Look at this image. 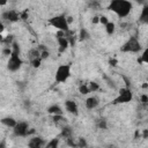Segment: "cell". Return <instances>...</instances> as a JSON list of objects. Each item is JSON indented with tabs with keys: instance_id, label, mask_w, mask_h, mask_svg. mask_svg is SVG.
Returning <instances> with one entry per match:
<instances>
[{
	"instance_id": "6da1fadb",
	"label": "cell",
	"mask_w": 148,
	"mask_h": 148,
	"mask_svg": "<svg viewBox=\"0 0 148 148\" xmlns=\"http://www.w3.org/2000/svg\"><path fill=\"white\" fill-rule=\"evenodd\" d=\"M108 9L114 13L119 18H124L131 14L133 9V3L128 0H112L109 3Z\"/></svg>"
},
{
	"instance_id": "7a4b0ae2",
	"label": "cell",
	"mask_w": 148,
	"mask_h": 148,
	"mask_svg": "<svg viewBox=\"0 0 148 148\" xmlns=\"http://www.w3.org/2000/svg\"><path fill=\"white\" fill-rule=\"evenodd\" d=\"M12 49H13V52H12L10 57L8 58V60H7V69L12 73H15V72L21 69V67L23 65V60L20 56L21 51H20V45H18L17 42L13 43Z\"/></svg>"
},
{
	"instance_id": "3957f363",
	"label": "cell",
	"mask_w": 148,
	"mask_h": 148,
	"mask_svg": "<svg viewBox=\"0 0 148 148\" xmlns=\"http://www.w3.org/2000/svg\"><path fill=\"white\" fill-rule=\"evenodd\" d=\"M49 24L51 27H53L54 29H57L59 32H69V23H68V20H67V16L65 14H59V15H56V16H52L49 18Z\"/></svg>"
},
{
	"instance_id": "277c9868",
	"label": "cell",
	"mask_w": 148,
	"mask_h": 148,
	"mask_svg": "<svg viewBox=\"0 0 148 148\" xmlns=\"http://www.w3.org/2000/svg\"><path fill=\"white\" fill-rule=\"evenodd\" d=\"M140 51H142V45L136 36H131L120 46V52L123 53H139Z\"/></svg>"
},
{
	"instance_id": "5b68a950",
	"label": "cell",
	"mask_w": 148,
	"mask_h": 148,
	"mask_svg": "<svg viewBox=\"0 0 148 148\" xmlns=\"http://www.w3.org/2000/svg\"><path fill=\"white\" fill-rule=\"evenodd\" d=\"M71 74H72L71 64H60L54 72V81L58 84L65 83L71 77Z\"/></svg>"
},
{
	"instance_id": "8992f818",
	"label": "cell",
	"mask_w": 148,
	"mask_h": 148,
	"mask_svg": "<svg viewBox=\"0 0 148 148\" xmlns=\"http://www.w3.org/2000/svg\"><path fill=\"white\" fill-rule=\"evenodd\" d=\"M133 99V92L130 87H123L119 89V92L117 97L113 99V104H126L132 102Z\"/></svg>"
},
{
	"instance_id": "52a82bcc",
	"label": "cell",
	"mask_w": 148,
	"mask_h": 148,
	"mask_svg": "<svg viewBox=\"0 0 148 148\" xmlns=\"http://www.w3.org/2000/svg\"><path fill=\"white\" fill-rule=\"evenodd\" d=\"M29 124L28 121L25 120H20L17 121L16 126L13 128V134L17 138H25L30 134V131H29Z\"/></svg>"
},
{
	"instance_id": "ba28073f",
	"label": "cell",
	"mask_w": 148,
	"mask_h": 148,
	"mask_svg": "<svg viewBox=\"0 0 148 148\" xmlns=\"http://www.w3.org/2000/svg\"><path fill=\"white\" fill-rule=\"evenodd\" d=\"M1 18L8 23H15L20 20V14L15 9H7L1 13Z\"/></svg>"
},
{
	"instance_id": "9c48e42d",
	"label": "cell",
	"mask_w": 148,
	"mask_h": 148,
	"mask_svg": "<svg viewBox=\"0 0 148 148\" xmlns=\"http://www.w3.org/2000/svg\"><path fill=\"white\" fill-rule=\"evenodd\" d=\"M64 105H65L66 112H68V113H71L73 116H77L79 114V105L74 99H66Z\"/></svg>"
},
{
	"instance_id": "30bf717a",
	"label": "cell",
	"mask_w": 148,
	"mask_h": 148,
	"mask_svg": "<svg viewBox=\"0 0 148 148\" xmlns=\"http://www.w3.org/2000/svg\"><path fill=\"white\" fill-rule=\"evenodd\" d=\"M46 141L42 136H34L28 141V148H44Z\"/></svg>"
},
{
	"instance_id": "8fae6325",
	"label": "cell",
	"mask_w": 148,
	"mask_h": 148,
	"mask_svg": "<svg viewBox=\"0 0 148 148\" xmlns=\"http://www.w3.org/2000/svg\"><path fill=\"white\" fill-rule=\"evenodd\" d=\"M84 105H86V108H87L88 110H95V109H97L98 105H99V98H98L97 96H94V95H92V96H89V97L86 98Z\"/></svg>"
},
{
	"instance_id": "7c38bea8",
	"label": "cell",
	"mask_w": 148,
	"mask_h": 148,
	"mask_svg": "<svg viewBox=\"0 0 148 148\" xmlns=\"http://www.w3.org/2000/svg\"><path fill=\"white\" fill-rule=\"evenodd\" d=\"M138 20H139V22H140L141 24L148 25V3H145V5L142 6Z\"/></svg>"
},
{
	"instance_id": "4fadbf2b",
	"label": "cell",
	"mask_w": 148,
	"mask_h": 148,
	"mask_svg": "<svg viewBox=\"0 0 148 148\" xmlns=\"http://www.w3.org/2000/svg\"><path fill=\"white\" fill-rule=\"evenodd\" d=\"M46 112L51 116H64V110L60 105L58 104H51L47 109H46Z\"/></svg>"
},
{
	"instance_id": "5bb4252c",
	"label": "cell",
	"mask_w": 148,
	"mask_h": 148,
	"mask_svg": "<svg viewBox=\"0 0 148 148\" xmlns=\"http://www.w3.org/2000/svg\"><path fill=\"white\" fill-rule=\"evenodd\" d=\"M38 59H42L40 57V50L38 47H34V49H30L28 51V60L29 62H34L35 60H38Z\"/></svg>"
},
{
	"instance_id": "9a60e30c",
	"label": "cell",
	"mask_w": 148,
	"mask_h": 148,
	"mask_svg": "<svg viewBox=\"0 0 148 148\" xmlns=\"http://www.w3.org/2000/svg\"><path fill=\"white\" fill-rule=\"evenodd\" d=\"M58 40V45H59V51L64 52L68 46H69V42H68V37H66V35L64 36H58L57 37Z\"/></svg>"
},
{
	"instance_id": "2e32d148",
	"label": "cell",
	"mask_w": 148,
	"mask_h": 148,
	"mask_svg": "<svg viewBox=\"0 0 148 148\" xmlns=\"http://www.w3.org/2000/svg\"><path fill=\"white\" fill-rule=\"evenodd\" d=\"M1 123H2V125L7 126V127H9V128H14V127L16 126V124H17V120H16L15 118L10 117V116H7V117L1 118Z\"/></svg>"
},
{
	"instance_id": "e0dca14e",
	"label": "cell",
	"mask_w": 148,
	"mask_h": 148,
	"mask_svg": "<svg viewBox=\"0 0 148 148\" xmlns=\"http://www.w3.org/2000/svg\"><path fill=\"white\" fill-rule=\"evenodd\" d=\"M53 123H54L56 126H58L60 130H61L62 127H65V126L68 125L67 119H66L64 116H54V117H53Z\"/></svg>"
},
{
	"instance_id": "ac0fdd59",
	"label": "cell",
	"mask_w": 148,
	"mask_h": 148,
	"mask_svg": "<svg viewBox=\"0 0 148 148\" xmlns=\"http://www.w3.org/2000/svg\"><path fill=\"white\" fill-rule=\"evenodd\" d=\"M72 133H73V131H72V128H71V126L69 125H67V126H65V127H62L61 128V133H60V135L62 136V138H65V139H71L72 138Z\"/></svg>"
},
{
	"instance_id": "d6986e66",
	"label": "cell",
	"mask_w": 148,
	"mask_h": 148,
	"mask_svg": "<svg viewBox=\"0 0 148 148\" xmlns=\"http://www.w3.org/2000/svg\"><path fill=\"white\" fill-rule=\"evenodd\" d=\"M59 143H60V140L58 138H53L49 142H46L44 148H59Z\"/></svg>"
},
{
	"instance_id": "ffe728a7",
	"label": "cell",
	"mask_w": 148,
	"mask_h": 148,
	"mask_svg": "<svg viewBox=\"0 0 148 148\" xmlns=\"http://www.w3.org/2000/svg\"><path fill=\"white\" fill-rule=\"evenodd\" d=\"M114 31H116V24H114L112 21H110V22L105 25V32H106L109 36H111V35L114 34Z\"/></svg>"
},
{
	"instance_id": "44dd1931",
	"label": "cell",
	"mask_w": 148,
	"mask_h": 148,
	"mask_svg": "<svg viewBox=\"0 0 148 148\" xmlns=\"http://www.w3.org/2000/svg\"><path fill=\"white\" fill-rule=\"evenodd\" d=\"M79 38H80V40H88V39L90 38V34L88 32L87 29L82 28V29H80V31H79Z\"/></svg>"
},
{
	"instance_id": "7402d4cb",
	"label": "cell",
	"mask_w": 148,
	"mask_h": 148,
	"mask_svg": "<svg viewBox=\"0 0 148 148\" xmlns=\"http://www.w3.org/2000/svg\"><path fill=\"white\" fill-rule=\"evenodd\" d=\"M139 62H142V64H147L148 65V46L142 51V54L140 56Z\"/></svg>"
},
{
	"instance_id": "603a6c76",
	"label": "cell",
	"mask_w": 148,
	"mask_h": 148,
	"mask_svg": "<svg viewBox=\"0 0 148 148\" xmlns=\"http://www.w3.org/2000/svg\"><path fill=\"white\" fill-rule=\"evenodd\" d=\"M79 92H80L81 95H88V94L91 92V91H90L88 84H81V86L79 87Z\"/></svg>"
},
{
	"instance_id": "cb8c5ba5",
	"label": "cell",
	"mask_w": 148,
	"mask_h": 148,
	"mask_svg": "<svg viewBox=\"0 0 148 148\" xmlns=\"http://www.w3.org/2000/svg\"><path fill=\"white\" fill-rule=\"evenodd\" d=\"M89 89H90V91L91 92H95V91H97L98 89H99V86H98V83L97 82H94V81H91V82H89Z\"/></svg>"
},
{
	"instance_id": "d4e9b609",
	"label": "cell",
	"mask_w": 148,
	"mask_h": 148,
	"mask_svg": "<svg viewBox=\"0 0 148 148\" xmlns=\"http://www.w3.org/2000/svg\"><path fill=\"white\" fill-rule=\"evenodd\" d=\"M97 126L99 130H106L108 128V121L105 119H99L97 123Z\"/></svg>"
},
{
	"instance_id": "484cf974",
	"label": "cell",
	"mask_w": 148,
	"mask_h": 148,
	"mask_svg": "<svg viewBox=\"0 0 148 148\" xmlns=\"http://www.w3.org/2000/svg\"><path fill=\"white\" fill-rule=\"evenodd\" d=\"M39 50H40V49H39ZM40 57H42V59L44 60V59H46V58L50 57V52H49L46 49H43V50H40Z\"/></svg>"
},
{
	"instance_id": "4316f807",
	"label": "cell",
	"mask_w": 148,
	"mask_h": 148,
	"mask_svg": "<svg viewBox=\"0 0 148 148\" xmlns=\"http://www.w3.org/2000/svg\"><path fill=\"white\" fill-rule=\"evenodd\" d=\"M109 22H110V21H109V18H108L105 15H102V16H99V23H101V24H103L104 27H105V25H106Z\"/></svg>"
},
{
	"instance_id": "83f0119b",
	"label": "cell",
	"mask_w": 148,
	"mask_h": 148,
	"mask_svg": "<svg viewBox=\"0 0 148 148\" xmlns=\"http://www.w3.org/2000/svg\"><path fill=\"white\" fill-rule=\"evenodd\" d=\"M79 146H80V148H83V147H86V146H87V142H86V140L81 138V139L79 140Z\"/></svg>"
},
{
	"instance_id": "f1b7e54d",
	"label": "cell",
	"mask_w": 148,
	"mask_h": 148,
	"mask_svg": "<svg viewBox=\"0 0 148 148\" xmlns=\"http://www.w3.org/2000/svg\"><path fill=\"white\" fill-rule=\"evenodd\" d=\"M91 21H92V23H99V17L98 16H94Z\"/></svg>"
},
{
	"instance_id": "f546056e",
	"label": "cell",
	"mask_w": 148,
	"mask_h": 148,
	"mask_svg": "<svg viewBox=\"0 0 148 148\" xmlns=\"http://www.w3.org/2000/svg\"><path fill=\"white\" fill-rule=\"evenodd\" d=\"M108 84H109L110 87H112V88H116V86H114V83H113L112 80H108Z\"/></svg>"
},
{
	"instance_id": "4dcf8cb0",
	"label": "cell",
	"mask_w": 148,
	"mask_h": 148,
	"mask_svg": "<svg viewBox=\"0 0 148 148\" xmlns=\"http://www.w3.org/2000/svg\"><path fill=\"white\" fill-rule=\"evenodd\" d=\"M0 148H7V146H6V141H5V140H2V141L0 142Z\"/></svg>"
},
{
	"instance_id": "1f68e13d",
	"label": "cell",
	"mask_w": 148,
	"mask_h": 148,
	"mask_svg": "<svg viewBox=\"0 0 148 148\" xmlns=\"http://www.w3.org/2000/svg\"><path fill=\"white\" fill-rule=\"evenodd\" d=\"M143 138L145 139L148 138V130H143Z\"/></svg>"
}]
</instances>
